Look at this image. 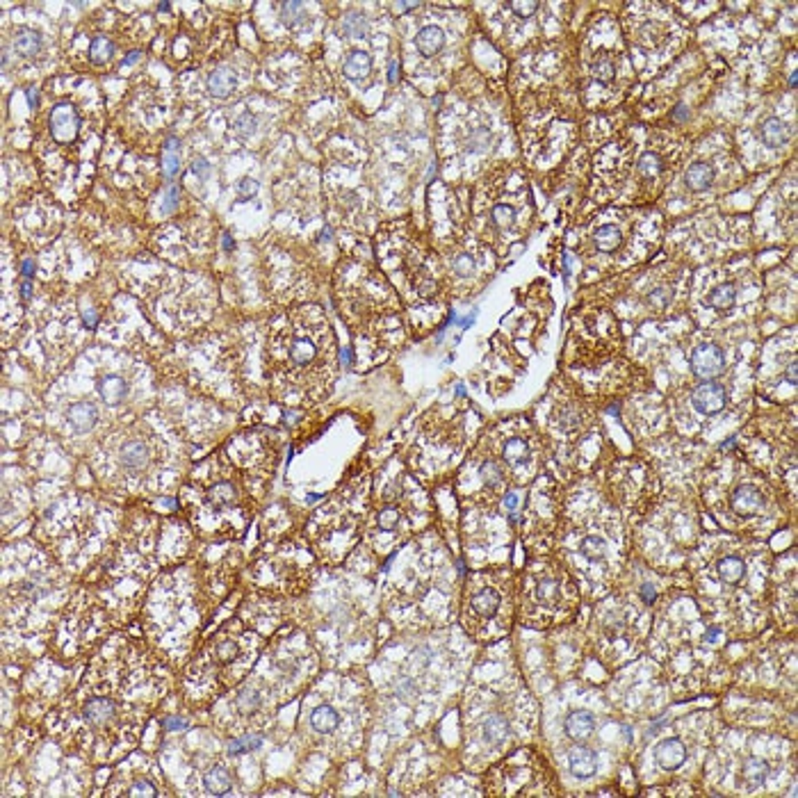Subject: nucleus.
<instances>
[{"label":"nucleus","mask_w":798,"mask_h":798,"mask_svg":"<svg viewBox=\"0 0 798 798\" xmlns=\"http://www.w3.org/2000/svg\"><path fill=\"white\" fill-rule=\"evenodd\" d=\"M787 377H789V384H796V360H792L787 367Z\"/></svg>","instance_id":"13d9d810"},{"label":"nucleus","mask_w":798,"mask_h":798,"mask_svg":"<svg viewBox=\"0 0 798 798\" xmlns=\"http://www.w3.org/2000/svg\"><path fill=\"white\" fill-rule=\"evenodd\" d=\"M730 505L735 509L739 516H757V513L764 509V495L755 486H739L735 493L730 497Z\"/></svg>","instance_id":"6ab92c4d"},{"label":"nucleus","mask_w":798,"mask_h":798,"mask_svg":"<svg viewBox=\"0 0 798 798\" xmlns=\"http://www.w3.org/2000/svg\"><path fill=\"white\" fill-rule=\"evenodd\" d=\"M30 297V286H23V299Z\"/></svg>","instance_id":"0e129e2a"},{"label":"nucleus","mask_w":798,"mask_h":798,"mask_svg":"<svg viewBox=\"0 0 798 798\" xmlns=\"http://www.w3.org/2000/svg\"><path fill=\"white\" fill-rule=\"evenodd\" d=\"M14 48H16V53H21V55L35 58L41 50V37L32 30H23L14 37Z\"/></svg>","instance_id":"72a5a7b5"},{"label":"nucleus","mask_w":798,"mask_h":798,"mask_svg":"<svg viewBox=\"0 0 798 798\" xmlns=\"http://www.w3.org/2000/svg\"><path fill=\"white\" fill-rule=\"evenodd\" d=\"M726 388L714 384V381H705L701 384L691 395V401L696 411H701L703 415H714L718 411L726 409Z\"/></svg>","instance_id":"dca6fc26"},{"label":"nucleus","mask_w":798,"mask_h":798,"mask_svg":"<svg viewBox=\"0 0 798 798\" xmlns=\"http://www.w3.org/2000/svg\"><path fill=\"white\" fill-rule=\"evenodd\" d=\"M267 365L283 401L315 404L333 388L338 367L335 335L317 306H301L271 322Z\"/></svg>","instance_id":"f257e3e1"},{"label":"nucleus","mask_w":798,"mask_h":798,"mask_svg":"<svg viewBox=\"0 0 798 798\" xmlns=\"http://www.w3.org/2000/svg\"><path fill=\"white\" fill-rule=\"evenodd\" d=\"M169 7H171L169 3H160V5H158V9H160V12H167Z\"/></svg>","instance_id":"e2e57ef3"},{"label":"nucleus","mask_w":798,"mask_h":798,"mask_svg":"<svg viewBox=\"0 0 798 798\" xmlns=\"http://www.w3.org/2000/svg\"><path fill=\"white\" fill-rule=\"evenodd\" d=\"M691 370L701 379H714L726 370V354L718 345L705 343L691 352Z\"/></svg>","instance_id":"4468645a"},{"label":"nucleus","mask_w":798,"mask_h":798,"mask_svg":"<svg viewBox=\"0 0 798 798\" xmlns=\"http://www.w3.org/2000/svg\"><path fill=\"white\" fill-rule=\"evenodd\" d=\"M119 796H128V798H137V796H160V792L153 787L149 780H135L133 787H126V789Z\"/></svg>","instance_id":"a18cd8bd"},{"label":"nucleus","mask_w":798,"mask_h":798,"mask_svg":"<svg viewBox=\"0 0 798 798\" xmlns=\"http://www.w3.org/2000/svg\"><path fill=\"white\" fill-rule=\"evenodd\" d=\"M505 507L509 511V518L513 522H518V495L513 493V490H509V493L505 495Z\"/></svg>","instance_id":"3c124183"},{"label":"nucleus","mask_w":798,"mask_h":798,"mask_svg":"<svg viewBox=\"0 0 798 798\" xmlns=\"http://www.w3.org/2000/svg\"><path fill=\"white\" fill-rule=\"evenodd\" d=\"M139 58H141V53H139V50H133V53H130V55L124 60V67H130V64L139 62Z\"/></svg>","instance_id":"4d7b16f0"},{"label":"nucleus","mask_w":798,"mask_h":798,"mask_svg":"<svg viewBox=\"0 0 798 798\" xmlns=\"http://www.w3.org/2000/svg\"><path fill=\"white\" fill-rule=\"evenodd\" d=\"M112 625V614L98 593L80 588L67 600L62 611L53 620L50 648L60 659H80L94 652L107 639Z\"/></svg>","instance_id":"1a4fd4ad"},{"label":"nucleus","mask_w":798,"mask_h":798,"mask_svg":"<svg viewBox=\"0 0 798 798\" xmlns=\"http://www.w3.org/2000/svg\"><path fill=\"white\" fill-rule=\"evenodd\" d=\"M479 477H482V484H484L486 490L497 493V490L502 488V484H505V479H507V470L497 461V458L490 456V458H484L482 465H479Z\"/></svg>","instance_id":"b1692460"},{"label":"nucleus","mask_w":798,"mask_h":798,"mask_svg":"<svg viewBox=\"0 0 798 798\" xmlns=\"http://www.w3.org/2000/svg\"><path fill=\"white\" fill-rule=\"evenodd\" d=\"M28 98H30V105H32V107H37V105H39V94H37V90H30V92H28Z\"/></svg>","instance_id":"bf43d9fd"},{"label":"nucleus","mask_w":798,"mask_h":798,"mask_svg":"<svg viewBox=\"0 0 798 798\" xmlns=\"http://www.w3.org/2000/svg\"><path fill=\"white\" fill-rule=\"evenodd\" d=\"M114 55V43L107 37H94L92 46H90V58L96 64H105L110 62Z\"/></svg>","instance_id":"4c0bfd02"},{"label":"nucleus","mask_w":798,"mask_h":798,"mask_svg":"<svg viewBox=\"0 0 798 798\" xmlns=\"http://www.w3.org/2000/svg\"><path fill=\"white\" fill-rule=\"evenodd\" d=\"M415 46L422 53L424 58H433L436 53H441L445 46V35L438 26H424L418 37H415Z\"/></svg>","instance_id":"5701e85b"},{"label":"nucleus","mask_w":798,"mask_h":798,"mask_svg":"<svg viewBox=\"0 0 798 798\" xmlns=\"http://www.w3.org/2000/svg\"><path fill=\"white\" fill-rule=\"evenodd\" d=\"M684 180H686V188H689V190H694V192H703V190L709 188V185H712V180H714V169L709 167L707 162H696V165H691V167L686 169Z\"/></svg>","instance_id":"cd10ccee"},{"label":"nucleus","mask_w":798,"mask_h":798,"mask_svg":"<svg viewBox=\"0 0 798 798\" xmlns=\"http://www.w3.org/2000/svg\"><path fill=\"white\" fill-rule=\"evenodd\" d=\"M479 737L488 746L502 748L509 741V721L497 712L484 716L482 726H479Z\"/></svg>","instance_id":"a211bd4d"},{"label":"nucleus","mask_w":798,"mask_h":798,"mask_svg":"<svg viewBox=\"0 0 798 798\" xmlns=\"http://www.w3.org/2000/svg\"><path fill=\"white\" fill-rule=\"evenodd\" d=\"M183 505L194 532L205 541H228L247 529L242 493L224 465L217 475L196 479L183 495Z\"/></svg>","instance_id":"6e6552de"},{"label":"nucleus","mask_w":798,"mask_h":798,"mask_svg":"<svg viewBox=\"0 0 798 798\" xmlns=\"http://www.w3.org/2000/svg\"><path fill=\"white\" fill-rule=\"evenodd\" d=\"M484 784L488 796L502 798H529L556 794L548 764L532 748H518L505 762L490 767L484 778Z\"/></svg>","instance_id":"9d476101"},{"label":"nucleus","mask_w":798,"mask_h":798,"mask_svg":"<svg viewBox=\"0 0 798 798\" xmlns=\"http://www.w3.org/2000/svg\"><path fill=\"white\" fill-rule=\"evenodd\" d=\"M207 90H210V94L217 96V98L231 96V92L235 90V73L226 67L215 69L210 73V78H207Z\"/></svg>","instance_id":"bb28decb"},{"label":"nucleus","mask_w":798,"mask_h":798,"mask_svg":"<svg viewBox=\"0 0 798 798\" xmlns=\"http://www.w3.org/2000/svg\"><path fill=\"white\" fill-rule=\"evenodd\" d=\"M452 269H454V274H456V276H461V279L473 276V271H475V260H473V256H470V254L456 256L454 262H452Z\"/></svg>","instance_id":"49530a36"},{"label":"nucleus","mask_w":798,"mask_h":798,"mask_svg":"<svg viewBox=\"0 0 798 798\" xmlns=\"http://www.w3.org/2000/svg\"><path fill=\"white\" fill-rule=\"evenodd\" d=\"M281 18L288 28H299L306 21V7L301 3H283L281 5Z\"/></svg>","instance_id":"ea45409f"},{"label":"nucleus","mask_w":798,"mask_h":798,"mask_svg":"<svg viewBox=\"0 0 798 798\" xmlns=\"http://www.w3.org/2000/svg\"><path fill=\"white\" fill-rule=\"evenodd\" d=\"M158 461L156 443L141 436H130L119 447V465L128 477H144Z\"/></svg>","instance_id":"ddd939ff"},{"label":"nucleus","mask_w":798,"mask_h":798,"mask_svg":"<svg viewBox=\"0 0 798 798\" xmlns=\"http://www.w3.org/2000/svg\"><path fill=\"white\" fill-rule=\"evenodd\" d=\"M500 456H502V463H505L509 470L524 468L532 458L529 441L524 438V436H509V438L500 447Z\"/></svg>","instance_id":"f3484780"},{"label":"nucleus","mask_w":798,"mask_h":798,"mask_svg":"<svg viewBox=\"0 0 798 798\" xmlns=\"http://www.w3.org/2000/svg\"><path fill=\"white\" fill-rule=\"evenodd\" d=\"M162 171L165 176L173 178L180 171V151H178V139H169L165 144V153H162Z\"/></svg>","instance_id":"c9c22d12"},{"label":"nucleus","mask_w":798,"mask_h":798,"mask_svg":"<svg viewBox=\"0 0 798 798\" xmlns=\"http://www.w3.org/2000/svg\"><path fill=\"white\" fill-rule=\"evenodd\" d=\"M579 550H582L588 561H600L607 554V541L603 537H595V534H588V537L582 539Z\"/></svg>","instance_id":"e433bc0d"},{"label":"nucleus","mask_w":798,"mask_h":798,"mask_svg":"<svg viewBox=\"0 0 798 798\" xmlns=\"http://www.w3.org/2000/svg\"><path fill=\"white\" fill-rule=\"evenodd\" d=\"M343 32L349 37H363L367 32V21L363 14H347L343 21Z\"/></svg>","instance_id":"79ce46f5"},{"label":"nucleus","mask_w":798,"mask_h":798,"mask_svg":"<svg viewBox=\"0 0 798 798\" xmlns=\"http://www.w3.org/2000/svg\"><path fill=\"white\" fill-rule=\"evenodd\" d=\"M743 575H746V564L739 556H726L718 561V577L726 584H739Z\"/></svg>","instance_id":"c756f323"},{"label":"nucleus","mask_w":798,"mask_h":798,"mask_svg":"<svg viewBox=\"0 0 798 798\" xmlns=\"http://www.w3.org/2000/svg\"><path fill=\"white\" fill-rule=\"evenodd\" d=\"M180 203V188L178 185H169L165 190V199H162V212L169 215L176 210V205Z\"/></svg>","instance_id":"de8ad7c7"},{"label":"nucleus","mask_w":798,"mask_h":798,"mask_svg":"<svg viewBox=\"0 0 798 798\" xmlns=\"http://www.w3.org/2000/svg\"><path fill=\"white\" fill-rule=\"evenodd\" d=\"M153 709L114 696L75 691L48 714L46 726L60 746L94 767L119 764L139 746Z\"/></svg>","instance_id":"f03ea898"},{"label":"nucleus","mask_w":798,"mask_h":798,"mask_svg":"<svg viewBox=\"0 0 798 798\" xmlns=\"http://www.w3.org/2000/svg\"><path fill=\"white\" fill-rule=\"evenodd\" d=\"M308 723L313 732L326 739H333V748H356L352 741L360 737L363 728V696L331 694L326 703L311 709Z\"/></svg>","instance_id":"f8f14e48"},{"label":"nucleus","mask_w":798,"mask_h":798,"mask_svg":"<svg viewBox=\"0 0 798 798\" xmlns=\"http://www.w3.org/2000/svg\"><path fill=\"white\" fill-rule=\"evenodd\" d=\"M511 9L518 16H532L539 9V3H534V0H532V3H518V0H516V3H511Z\"/></svg>","instance_id":"603ef678"},{"label":"nucleus","mask_w":798,"mask_h":798,"mask_svg":"<svg viewBox=\"0 0 798 798\" xmlns=\"http://www.w3.org/2000/svg\"><path fill=\"white\" fill-rule=\"evenodd\" d=\"M767 773H769L767 762H762V760H748V762H746V767H743V780H746L750 787H760L764 780H767Z\"/></svg>","instance_id":"58836bf2"},{"label":"nucleus","mask_w":798,"mask_h":798,"mask_svg":"<svg viewBox=\"0 0 798 798\" xmlns=\"http://www.w3.org/2000/svg\"><path fill=\"white\" fill-rule=\"evenodd\" d=\"M390 82H397V62H390Z\"/></svg>","instance_id":"052dcab7"},{"label":"nucleus","mask_w":798,"mask_h":798,"mask_svg":"<svg viewBox=\"0 0 798 798\" xmlns=\"http://www.w3.org/2000/svg\"><path fill=\"white\" fill-rule=\"evenodd\" d=\"M593 728H595L593 716L588 712H582V709H579V712H573L566 718V735L571 739H577V741L586 739L593 732Z\"/></svg>","instance_id":"393cba45"},{"label":"nucleus","mask_w":798,"mask_h":798,"mask_svg":"<svg viewBox=\"0 0 798 798\" xmlns=\"http://www.w3.org/2000/svg\"><path fill=\"white\" fill-rule=\"evenodd\" d=\"M760 135H762V141L767 146L780 149V146L787 144V139H789V130H787V126L780 122V119H767L760 128Z\"/></svg>","instance_id":"a878e982"},{"label":"nucleus","mask_w":798,"mask_h":798,"mask_svg":"<svg viewBox=\"0 0 798 798\" xmlns=\"http://www.w3.org/2000/svg\"><path fill=\"white\" fill-rule=\"evenodd\" d=\"M654 760H657V764L666 771L680 769L686 760V746L680 739H664L657 746V750H654Z\"/></svg>","instance_id":"aec40b11"},{"label":"nucleus","mask_w":798,"mask_h":798,"mask_svg":"<svg viewBox=\"0 0 798 798\" xmlns=\"http://www.w3.org/2000/svg\"><path fill=\"white\" fill-rule=\"evenodd\" d=\"M267 646L254 622L231 618L217 627L188 659L180 677L183 696L192 707H210L239 686Z\"/></svg>","instance_id":"20e7f679"},{"label":"nucleus","mask_w":798,"mask_h":798,"mask_svg":"<svg viewBox=\"0 0 798 798\" xmlns=\"http://www.w3.org/2000/svg\"><path fill=\"white\" fill-rule=\"evenodd\" d=\"M735 299H737V290L732 283H723V286H718L712 294H709V306L716 311H730L732 306H735Z\"/></svg>","instance_id":"f704fd0d"},{"label":"nucleus","mask_w":798,"mask_h":798,"mask_svg":"<svg viewBox=\"0 0 798 798\" xmlns=\"http://www.w3.org/2000/svg\"><path fill=\"white\" fill-rule=\"evenodd\" d=\"M231 784H233L231 773H228V769L222 767V764H217V767H212L210 771L205 773V787H207V792H210V794L222 796V794H226L228 789H231Z\"/></svg>","instance_id":"7c9ffc66"},{"label":"nucleus","mask_w":798,"mask_h":798,"mask_svg":"<svg viewBox=\"0 0 798 798\" xmlns=\"http://www.w3.org/2000/svg\"><path fill=\"white\" fill-rule=\"evenodd\" d=\"M622 244V233L620 228L614 226V224H605L600 226L595 231V247L600 251H605V254H611V251H616L618 247Z\"/></svg>","instance_id":"2f4dec72"},{"label":"nucleus","mask_w":798,"mask_h":798,"mask_svg":"<svg viewBox=\"0 0 798 798\" xmlns=\"http://www.w3.org/2000/svg\"><path fill=\"white\" fill-rule=\"evenodd\" d=\"M69 422L73 424L75 431L87 433V431H92L96 427L98 411H96V406H94L92 401H78V404H73V406L69 409Z\"/></svg>","instance_id":"4be33fe9"},{"label":"nucleus","mask_w":798,"mask_h":798,"mask_svg":"<svg viewBox=\"0 0 798 798\" xmlns=\"http://www.w3.org/2000/svg\"><path fill=\"white\" fill-rule=\"evenodd\" d=\"M568 764H571V771L575 778H591L598 771V755L586 746H575L571 750Z\"/></svg>","instance_id":"412c9836"},{"label":"nucleus","mask_w":798,"mask_h":798,"mask_svg":"<svg viewBox=\"0 0 798 798\" xmlns=\"http://www.w3.org/2000/svg\"><path fill=\"white\" fill-rule=\"evenodd\" d=\"M228 588V584H215L210 573H199L188 566L151 582L141 600V627L149 643L167 662L190 659L207 616Z\"/></svg>","instance_id":"7ed1b4c3"},{"label":"nucleus","mask_w":798,"mask_h":798,"mask_svg":"<svg viewBox=\"0 0 798 798\" xmlns=\"http://www.w3.org/2000/svg\"><path fill=\"white\" fill-rule=\"evenodd\" d=\"M639 171H641V176H646V178L659 176L662 173V158L654 156V153H643V156L639 158Z\"/></svg>","instance_id":"a19ab883"},{"label":"nucleus","mask_w":798,"mask_h":798,"mask_svg":"<svg viewBox=\"0 0 798 798\" xmlns=\"http://www.w3.org/2000/svg\"><path fill=\"white\" fill-rule=\"evenodd\" d=\"M591 73H593V78L598 82H611V80H614V75H616V67H614V62H611V60L600 58L593 64V67H591Z\"/></svg>","instance_id":"c03bdc74"},{"label":"nucleus","mask_w":798,"mask_h":798,"mask_svg":"<svg viewBox=\"0 0 798 798\" xmlns=\"http://www.w3.org/2000/svg\"><path fill=\"white\" fill-rule=\"evenodd\" d=\"M254 130H256V119L251 117L249 112L235 119V133L239 137H249L251 133H254Z\"/></svg>","instance_id":"09e8293b"},{"label":"nucleus","mask_w":798,"mask_h":798,"mask_svg":"<svg viewBox=\"0 0 798 798\" xmlns=\"http://www.w3.org/2000/svg\"><path fill=\"white\" fill-rule=\"evenodd\" d=\"M392 7H395L397 12H409V9H418L420 5L418 3H395Z\"/></svg>","instance_id":"6e6d98bb"},{"label":"nucleus","mask_w":798,"mask_h":798,"mask_svg":"<svg viewBox=\"0 0 798 798\" xmlns=\"http://www.w3.org/2000/svg\"><path fill=\"white\" fill-rule=\"evenodd\" d=\"M167 664L151 643L114 634L92 654L80 689L156 709L171 689Z\"/></svg>","instance_id":"39448f33"},{"label":"nucleus","mask_w":798,"mask_h":798,"mask_svg":"<svg viewBox=\"0 0 798 798\" xmlns=\"http://www.w3.org/2000/svg\"><path fill=\"white\" fill-rule=\"evenodd\" d=\"M126 392H128V386L122 377L117 374H107L103 381H101V395L107 404H119L122 399H126Z\"/></svg>","instance_id":"473e14b6"},{"label":"nucleus","mask_w":798,"mask_h":798,"mask_svg":"<svg viewBox=\"0 0 798 798\" xmlns=\"http://www.w3.org/2000/svg\"><path fill=\"white\" fill-rule=\"evenodd\" d=\"M256 190H258V185L254 180H242V183H239V188H237V194L242 196V199H247V196H254Z\"/></svg>","instance_id":"864d4df0"},{"label":"nucleus","mask_w":798,"mask_h":798,"mask_svg":"<svg viewBox=\"0 0 798 798\" xmlns=\"http://www.w3.org/2000/svg\"><path fill=\"white\" fill-rule=\"evenodd\" d=\"M513 220H516V207L505 205V203L495 205L493 212H490V222H493L497 228H509L513 224Z\"/></svg>","instance_id":"37998d69"},{"label":"nucleus","mask_w":798,"mask_h":798,"mask_svg":"<svg viewBox=\"0 0 798 798\" xmlns=\"http://www.w3.org/2000/svg\"><path fill=\"white\" fill-rule=\"evenodd\" d=\"M78 126H80V119H78V112H75L73 105H69V103L55 105V110H53V114H50V133L60 141V144H69L71 139H75V135H78Z\"/></svg>","instance_id":"2eb2a0df"},{"label":"nucleus","mask_w":798,"mask_h":798,"mask_svg":"<svg viewBox=\"0 0 798 798\" xmlns=\"http://www.w3.org/2000/svg\"><path fill=\"white\" fill-rule=\"evenodd\" d=\"M518 609V584L507 568L470 575L461 600V622L477 641L507 637Z\"/></svg>","instance_id":"423d86ee"},{"label":"nucleus","mask_w":798,"mask_h":798,"mask_svg":"<svg viewBox=\"0 0 798 798\" xmlns=\"http://www.w3.org/2000/svg\"><path fill=\"white\" fill-rule=\"evenodd\" d=\"M23 274H26V276H30V274H32V262H30V260H26V262H23Z\"/></svg>","instance_id":"680f3d73"},{"label":"nucleus","mask_w":798,"mask_h":798,"mask_svg":"<svg viewBox=\"0 0 798 798\" xmlns=\"http://www.w3.org/2000/svg\"><path fill=\"white\" fill-rule=\"evenodd\" d=\"M343 69L349 80H363L372 69V58L363 50H354V53H349Z\"/></svg>","instance_id":"c85d7f7f"},{"label":"nucleus","mask_w":798,"mask_h":798,"mask_svg":"<svg viewBox=\"0 0 798 798\" xmlns=\"http://www.w3.org/2000/svg\"><path fill=\"white\" fill-rule=\"evenodd\" d=\"M579 591L561 564L539 559L527 566L518 588V618L524 627L545 630L568 622L577 611Z\"/></svg>","instance_id":"0eeeda50"},{"label":"nucleus","mask_w":798,"mask_h":798,"mask_svg":"<svg viewBox=\"0 0 798 798\" xmlns=\"http://www.w3.org/2000/svg\"><path fill=\"white\" fill-rule=\"evenodd\" d=\"M313 559L297 545L292 548H276L262 554L251 566V579L265 593L276 595H297L308 586L313 575Z\"/></svg>","instance_id":"9b49d317"},{"label":"nucleus","mask_w":798,"mask_h":798,"mask_svg":"<svg viewBox=\"0 0 798 798\" xmlns=\"http://www.w3.org/2000/svg\"><path fill=\"white\" fill-rule=\"evenodd\" d=\"M669 301H671V292L666 290V288L652 290L650 297H648V303L652 306V308H666V306H669Z\"/></svg>","instance_id":"8fccbe9b"},{"label":"nucleus","mask_w":798,"mask_h":798,"mask_svg":"<svg viewBox=\"0 0 798 798\" xmlns=\"http://www.w3.org/2000/svg\"><path fill=\"white\" fill-rule=\"evenodd\" d=\"M192 169H194V173H199L201 178L207 176V162L205 160H196L194 165H192Z\"/></svg>","instance_id":"5fc2aeb1"}]
</instances>
